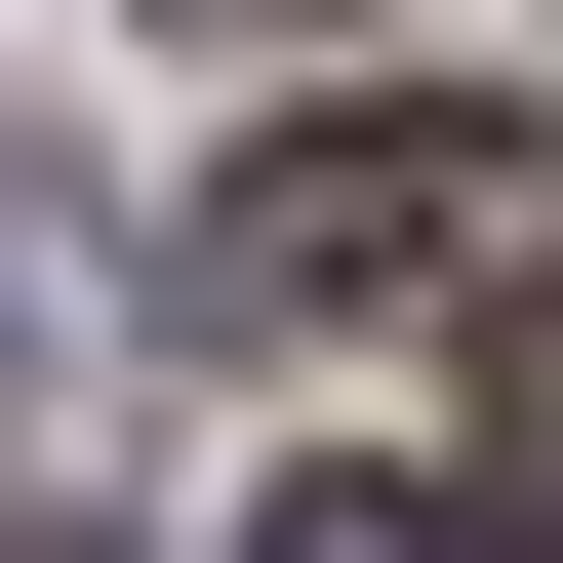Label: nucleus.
Here are the masks:
<instances>
[{
    "label": "nucleus",
    "mask_w": 563,
    "mask_h": 563,
    "mask_svg": "<svg viewBox=\"0 0 563 563\" xmlns=\"http://www.w3.org/2000/svg\"><path fill=\"white\" fill-rule=\"evenodd\" d=\"M483 162H523V121H282V162L201 201V282H242V322H363V282L483 242Z\"/></svg>",
    "instance_id": "f257e3e1"
},
{
    "label": "nucleus",
    "mask_w": 563,
    "mask_h": 563,
    "mask_svg": "<svg viewBox=\"0 0 563 563\" xmlns=\"http://www.w3.org/2000/svg\"><path fill=\"white\" fill-rule=\"evenodd\" d=\"M483 483H523V563H563V242H523V363H483Z\"/></svg>",
    "instance_id": "7ed1b4c3"
},
{
    "label": "nucleus",
    "mask_w": 563,
    "mask_h": 563,
    "mask_svg": "<svg viewBox=\"0 0 563 563\" xmlns=\"http://www.w3.org/2000/svg\"><path fill=\"white\" fill-rule=\"evenodd\" d=\"M41 563H81V523H41Z\"/></svg>",
    "instance_id": "20e7f679"
},
{
    "label": "nucleus",
    "mask_w": 563,
    "mask_h": 563,
    "mask_svg": "<svg viewBox=\"0 0 563 563\" xmlns=\"http://www.w3.org/2000/svg\"><path fill=\"white\" fill-rule=\"evenodd\" d=\"M242 41H282V0H242Z\"/></svg>",
    "instance_id": "39448f33"
},
{
    "label": "nucleus",
    "mask_w": 563,
    "mask_h": 563,
    "mask_svg": "<svg viewBox=\"0 0 563 563\" xmlns=\"http://www.w3.org/2000/svg\"><path fill=\"white\" fill-rule=\"evenodd\" d=\"M242 563H523V523H443V483H282Z\"/></svg>",
    "instance_id": "f03ea898"
}]
</instances>
